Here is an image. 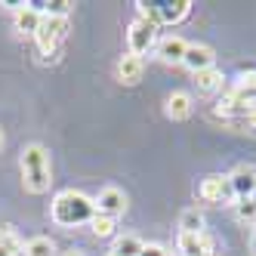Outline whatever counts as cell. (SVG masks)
<instances>
[{"label":"cell","mask_w":256,"mask_h":256,"mask_svg":"<svg viewBox=\"0 0 256 256\" xmlns=\"http://www.w3.org/2000/svg\"><path fill=\"white\" fill-rule=\"evenodd\" d=\"M96 216V200L86 198L84 192L74 188H65L52 198V222L59 226H90Z\"/></svg>","instance_id":"1"},{"label":"cell","mask_w":256,"mask_h":256,"mask_svg":"<svg viewBox=\"0 0 256 256\" xmlns=\"http://www.w3.org/2000/svg\"><path fill=\"white\" fill-rule=\"evenodd\" d=\"M19 167H22V182H25V188L31 194H44L50 192V154L44 145L38 142H31L22 148V158H19Z\"/></svg>","instance_id":"2"},{"label":"cell","mask_w":256,"mask_h":256,"mask_svg":"<svg viewBox=\"0 0 256 256\" xmlns=\"http://www.w3.org/2000/svg\"><path fill=\"white\" fill-rule=\"evenodd\" d=\"M65 34H68V19H59V16H44L38 34H34V44H38L44 59H52V52H56V46L62 44Z\"/></svg>","instance_id":"3"},{"label":"cell","mask_w":256,"mask_h":256,"mask_svg":"<svg viewBox=\"0 0 256 256\" xmlns=\"http://www.w3.org/2000/svg\"><path fill=\"white\" fill-rule=\"evenodd\" d=\"M198 194H200V200H207V204H232V200H238L232 182H228V176H219V173L204 176Z\"/></svg>","instance_id":"4"},{"label":"cell","mask_w":256,"mask_h":256,"mask_svg":"<svg viewBox=\"0 0 256 256\" xmlns=\"http://www.w3.org/2000/svg\"><path fill=\"white\" fill-rule=\"evenodd\" d=\"M154 38H158V28L154 25H148V22H142V19H136L133 25H130V31H126V46H130V56H145L152 46H154Z\"/></svg>","instance_id":"5"},{"label":"cell","mask_w":256,"mask_h":256,"mask_svg":"<svg viewBox=\"0 0 256 256\" xmlns=\"http://www.w3.org/2000/svg\"><path fill=\"white\" fill-rule=\"evenodd\" d=\"M213 62H216V52H213L207 44H188V46H186V56H182V65H186L192 74L213 68Z\"/></svg>","instance_id":"6"},{"label":"cell","mask_w":256,"mask_h":256,"mask_svg":"<svg viewBox=\"0 0 256 256\" xmlns=\"http://www.w3.org/2000/svg\"><path fill=\"white\" fill-rule=\"evenodd\" d=\"M226 96L234 99L238 105H244V108H250V112H253V108H256V71H247V74H241Z\"/></svg>","instance_id":"7"},{"label":"cell","mask_w":256,"mask_h":256,"mask_svg":"<svg viewBox=\"0 0 256 256\" xmlns=\"http://www.w3.org/2000/svg\"><path fill=\"white\" fill-rule=\"evenodd\" d=\"M124 210H126V194L120 188L108 186V188H102L96 194V213H105V216H114L118 219Z\"/></svg>","instance_id":"8"},{"label":"cell","mask_w":256,"mask_h":256,"mask_svg":"<svg viewBox=\"0 0 256 256\" xmlns=\"http://www.w3.org/2000/svg\"><path fill=\"white\" fill-rule=\"evenodd\" d=\"M228 182H232L238 200H241V198H253V192H256V170L247 167V164H241V167H234L228 173Z\"/></svg>","instance_id":"9"},{"label":"cell","mask_w":256,"mask_h":256,"mask_svg":"<svg viewBox=\"0 0 256 256\" xmlns=\"http://www.w3.org/2000/svg\"><path fill=\"white\" fill-rule=\"evenodd\" d=\"M179 253L182 256H213V238L207 232H200V234L179 232Z\"/></svg>","instance_id":"10"},{"label":"cell","mask_w":256,"mask_h":256,"mask_svg":"<svg viewBox=\"0 0 256 256\" xmlns=\"http://www.w3.org/2000/svg\"><path fill=\"white\" fill-rule=\"evenodd\" d=\"M40 22H44V12L34 6V4H22L19 10H16V31H22V34H38V28H40Z\"/></svg>","instance_id":"11"},{"label":"cell","mask_w":256,"mask_h":256,"mask_svg":"<svg viewBox=\"0 0 256 256\" xmlns=\"http://www.w3.org/2000/svg\"><path fill=\"white\" fill-rule=\"evenodd\" d=\"M186 40L182 38H176V34H170V38H164L160 44H158V59L164 62V65H182V56H186Z\"/></svg>","instance_id":"12"},{"label":"cell","mask_w":256,"mask_h":256,"mask_svg":"<svg viewBox=\"0 0 256 256\" xmlns=\"http://www.w3.org/2000/svg\"><path fill=\"white\" fill-rule=\"evenodd\" d=\"M142 74H145V62L139 59V56H120V62H118V80L120 84H126V86H133V84H139L142 80Z\"/></svg>","instance_id":"13"},{"label":"cell","mask_w":256,"mask_h":256,"mask_svg":"<svg viewBox=\"0 0 256 256\" xmlns=\"http://www.w3.org/2000/svg\"><path fill=\"white\" fill-rule=\"evenodd\" d=\"M192 12V0H167V4H158V16L160 25H176Z\"/></svg>","instance_id":"14"},{"label":"cell","mask_w":256,"mask_h":256,"mask_svg":"<svg viewBox=\"0 0 256 256\" xmlns=\"http://www.w3.org/2000/svg\"><path fill=\"white\" fill-rule=\"evenodd\" d=\"M164 112H167L170 120H186L192 118V96L182 93V90H176V93L167 96V105H164Z\"/></svg>","instance_id":"15"},{"label":"cell","mask_w":256,"mask_h":256,"mask_svg":"<svg viewBox=\"0 0 256 256\" xmlns=\"http://www.w3.org/2000/svg\"><path fill=\"white\" fill-rule=\"evenodd\" d=\"M222 71H219L216 65L207 68V71H198L194 74V86H198V93H204V96H213V93H222Z\"/></svg>","instance_id":"16"},{"label":"cell","mask_w":256,"mask_h":256,"mask_svg":"<svg viewBox=\"0 0 256 256\" xmlns=\"http://www.w3.org/2000/svg\"><path fill=\"white\" fill-rule=\"evenodd\" d=\"M179 232H182V234H200V232H207L204 213H200L198 207L182 210V216H179Z\"/></svg>","instance_id":"17"},{"label":"cell","mask_w":256,"mask_h":256,"mask_svg":"<svg viewBox=\"0 0 256 256\" xmlns=\"http://www.w3.org/2000/svg\"><path fill=\"white\" fill-rule=\"evenodd\" d=\"M142 241L136 234H124V238H118L114 241V250H112V256H139L142 253Z\"/></svg>","instance_id":"18"},{"label":"cell","mask_w":256,"mask_h":256,"mask_svg":"<svg viewBox=\"0 0 256 256\" xmlns=\"http://www.w3.org/2000/svg\"><path fill=\"white\" fill-rule=\"evenodd\" d=\"M90 228H93L96 238H114V232H118V219H114V216H105V213H96L93 222H90Z\"/></svg>","instance_id":"19"},{"label":"cell","mask_w":256,"mask_h":256,"mask_svg":"<svg viewBox=\"0 0 256 256\" xmlns=\"http://www.w3.org/2000/svg\"><path fill=\"white\" fill-rule=\"evenodd\" d=\"M25 256H56V244L50 241V238H31L25 244Z\"/></svg>","instance_id":"20"},{"label":"cell","mask_w":256,"mask_h":256,"mask_svg":"<svg viewBox=\"0 0 256 256\" xmlns=\"http://www.w3.org/2000/svg\"><path fill=\"white\" fill-rule=\"evenodd\" d=\"M0 247H4L6 253H12V256L25 250V247H22V241H19V234H16L10 226H0Z\"/></svg>","instance_id":"21"},{"label":"cell","mask_w":256,"mask_h":256,"mask_svg":"<svg viewBox=\"0 0 256 256\" xmlns=\"http://www.w3.org/2000/svg\"><path fill=\"white\" fill-rule=\"evenodd\" d=\"M234 207H238V219H241V222H256V204H253V198H241Z\"/></svg>","instance_id":"22"},{"label":"cell","mask_w":256,"mask_h":256,"mask_svg":"<svg viewBox=\"0 0 256 256\" xmlns=\"http://www.w3.org/2000/svg\"><path fill=\"white\" fill-rule=\"evenodd\" d=\"M136 6H139V19H142V22H148V25H154V28L160 25V16H158V4H145V0H139Z\"/></svg>","instance_id":"23"},{"label":"cell","mask_w":256,"mask_h":256,"mask_svg":"<svg viewBox=\"0 0 256 256\" xmlns=\"http://www.w3.org/2000/svg\"><path fill=\"white\" fill-rule=\"evenodd\" d=\"M139 256H170V253H167V250H164L160 244H145Z\"/></svg>","instance_id":"24"},{"label":"cell","mask_w":256,"mask_h":256,"mask_svg":"<svg viewBox=\"0 0 256 256\" xmlns=\"http://www.w3.org/2000/svg\"><path fill=\"white\" fill-rule=\"evenodd\" d=\"M65 256H84V253H80V250H68Z\"/></svg>","instance_id":"25"},{"label":"cell","mask_w":256,"mask_h":256,"mask_svg":"<svg viewBox=\"0 0 256 256\" xmlns=\"http://www.w3.org/2000/svg\"><path fill=\"white\" fill-rule=\"evenodd\" d=\"M0 256H12V253H6V250H4V247H0Z\"/></svg>","instance_id":"26"},{"label":"cell","mask_w":256,"mask_h":256,"mask_svg":"<svg viewBox=\"0 0 256 256\" xmlns=\"http://www.w3.org/2000/svg\"><path fill=\"white\" fill-rule=\"evenodd\" d=\"M0 145H4V133H0Z\"/></svg>","instance_id":"27"},{"label":"cell","mask_w":256,"mask_h":256,"mask_svg":"<svg viewBox=\"0 0 256 256\" xmlns=\"http://www.w3.org/2000/svg\"><path fill=\"white\" fill-rule=\"evenodd\" d=\"M253 204H256V192H253Z\"/></svg>","instance_id":"28"},{"label":"cell","mask_w":256,"mask_h":256,"mask_svg":"<svg viewBox=\"0 0 256 256\" xmlns=\"http://www.w3.org/2000/svg\"><path fill=\"white\" fill-rule=\"evenodd\" d=\"M108 256H112V253H108Z\"/></svg>","instance_id":"29"}]
</instances>
